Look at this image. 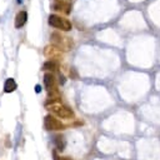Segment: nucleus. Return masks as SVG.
I'll return each instance as SVG.
<instances>
[{"mask_svg": "<svg viewBox=\"0 0 160 160\" xmlns=\"http://www.w3.org/2000/svg\"><path fill=\"white\" fill-rule=\"evenodd\" d=\"M50 41H51V45L55 46L56 49H59L60 51H69L74 46V41L71 40V38L65 36L56 31L51 34Z\"/></svg>", "mask_w": 160, "mask_h": 160, "instance_id": "f257e3e1", "label": "nucleus"}, {"mask_svg": "<svg viewBox=\"0 0 160 160\" xmlns=\"http://www.w3.org/2000/svg\"><path fill=\"white\" fill-rule=\"evenodd\" d=\"M48 22H49V25H51L52 28L60 29V30H62V31H69V30H71V22H70L68 19L61 18V16H59V15H50Z\"/></svg>", "mask_w": 160, "mask_h": 160, "instance_id": "f03ea898", "label": "nucleus"}, {"mask_svg": "<svg viewBox=\"0 0 160 160\" xmlns=\"http://www.w3.org/2000/svg\"><path fill=\"white\" fill-rule=\"evenodd\" d=\"M44 126L46 130H52V131H60L65 129V125L58 120L56 118H54L52 115H46L44 119Z\"/></svg>", "mask_w": 160, "mask_h": 160, "instance_id": "7ed1b4c3", "label": "nucleus"}, {"mask_svg": "<svg viewBox=\"0 0 160 160\" xmlns=\"http://www.w3.org/2000/svg\"><path fill=\"white\" fill-rule=\"evenodd\" d=\"M50 110L55 115L61 118V119H71V118H74V111L69 106H65V105H51Z\"/></svg>", "mask_w": 160, "mask_h": 160, "instance_id": "20e7f679", "label": "nucleus"}, {"mask_svg": "<svg viewBox=\"0 0 160 160\" xmlns=\"http://www.w3.org/2000/svg\"><path fill=\"white\" fill-rule=\"evenodd\" d=\"M51 8H52V10L59 11L65 15H69L71 12V4L68 1H64V0H54L51 4Z\"/></svg>", "mask_w": 160, "mask_h": 160, "instance_id": "39448f33", "label": "nucleus"}, {"mask_svg": "<svg viewBox=\"0 0 160 160\" xmlns=\"http://www.w3.org/2000/svg\"><path fill=\"white\" fill-rule=\"evenodd\" d=\"M45 56L50 60H55V59H60L61 58V51L59 49H56L55 46L52 45H49L45 48V51H44Z\"/></svg>", "mask_w": 160, "mask_h": 160, "instance_id": "423d86ee", "label": "nucleus"}, {"mask_svg": "<svg viewBox=\"0 0 160 160\" xmlns=\"http://www.w3.org/2000/svg\"><path fill=\"white\" fill-rule=\"evenodd\" d=\"M44 85H45L48 91H51V90L56 89V79L51 72H46L44 75Z\"/></svg>", "mask_w": 160, "mask_h": 160, "instance_id": "0eeeda50", "label": "nucleus"}, {"mask_svg": "<svg viewBox=\"0 0 160 160\" xmlns=\"http://www.w3.org/2000/svg\"><path fill=\"white\" fill-rule=\"evenodd\" d=\"M28 20V14L26 11H19L18 15L15 16V28H21Z\"/></svg>", "mask_w": 160, "mask_h": 160, "instance_id": "6e6552de", "label": "nucleus"}, {"mask_svg": "<svg viewBox=\"0 0 160 160\" xmlns=\"http://www.w3.org/2000/svg\"><path fill=\"white\" fill-rule=\"evenodd\" d=\"M42 69L44 70H49V71H58L59 70V64L55 60H48V61L44 62Z\"/></svg>", "mask_w": 160, "mask_h": 160, "instance_id": "1a4fd4ad", "label": "nucleus"}, {"mask_svg": "<svg viewBox=\"0 0 160 160\" xmlns=\"http://www.w3.org/2000/svg\"><path fill=\"white\" fill-rule=\"evenodd\" d=\"M18 88V85H16V82H15V80L14 79H6V81H5V84H4V91L5 92H12L15 89Z\"/></svg>", "mask_w": 160, "mask_h": 160, "instance_id": "9d476101", "label": "nucleus"}, {"mask_svg": "<svg viewBox=\"0 0 160 160\" xmlns=\"http://www.w3.org/2000/svg\"><path fill=\"white\" fill-rule=\"evenodd\" d=\"M54 142H55V146L58 150L62 151L65 149V145H66V141H65V138L62 135H56L55 139H54Z\"/></svg>", "mask_w": 160, "mask_h": 160, "instance_id": "9b49d317", "label": "nucleus"}, {"mask_svg": "<svg viewBox=\"0 0 160 160\" xmlns=\"http://www.w3.org/2000/svg\"><path fill=\"white\" fill-rule=\"evenodd\" d=\"M54 156H55V160H71L70 158H59V156H58L55 152H54Z\"/></svg>", "mask_w": 160, "mask_h": 160, "instance_id": "f8f14e48", "label": "nucleus"}, {"mask_svg": "<svg viewBox=\"0 0 160 160\" xmlns=\"http://www.w3.org/2000/svg\"><path fill=\"white\" fill-rule=\"evenodd\" d=\"M35 89H36V92H39V91H40V86H39V85H38Z\"/></svg>", "mask_w": 160, "mask_h": 160, "instance_id": "ddd939ff", "label": "nucleus"}]
</instances>
